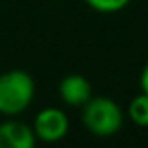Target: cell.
I'll return each instance as SVG.
<instances>
[{
  "label": "cell",
  "mask_w": 148,
  "mask_h": 148,
  "mask_svg": "<svg viewBox=\"0 0 148 148\" xmlns=\"http://www.w3.org/2000/svg\"><path fill=\"white\" fill-rule=\"evenodd\" d=\"M58 96L66 107L81 109L94 96L92 83L81 73H69L58 83Z\"/></svg>",
  "instance_id": "4"
},
{
  "label": "cell",
  "mask_w": 148,
  "mask_h": 148,
  "mask_svg": "<svg viewBox=\"0 0 148 148\" xmlns=\"http://www.w3.org/2000/svg\"><path fill=\"white\" fill-rule=\"evenodd\" d=\"M90 10L98 13H118L131 4V0H83Z\"/></svg>",
  "instance_id": "7"
},
{
  "label": "cell",
  "mask_w": 148,
  "mask_h": 148,
  "mask_svg": "<svg viewBox=\"0 0 148 148\" xmlns=\"http://www.w3.org/2000/svg\"><path fill=\"white\" fill-rule=\"evenodd\" d=\"M34 130L38 143L53 145L60 143L69 133V116L60 107H43L34 116V122L30 124Z\"/></svg>",
  "instance_id": "3"
},
{
  "label": "cell",
  "mask_w": 148,
  "mask_h": 148,
  "mask_svg": "<svg viewBox=\"0 0 148 148\" xmlns=\"http://www.w3.org/2000/svg\"><path fill=\"white\" fill-rule=\"evenodd\" d=\"M126 112L109 96H92L81 107V122L90 135L99 139L114 137L124 126Z\"/></svg>",
  "instance_id": "1"
},
{
  "label": "cell",
  "mask_w": 148,
  "mask_h": 148,
  "mask_svg": "<svg viewBox=\"0 0 148 148\" xmlns=\"http://www.w3.org/2000/svg\"><path fill=\"white\" fill-rule=\"evenodd\" d=\"M36 98L34 77L25 69L0 73V116H19Z\"/></svg>",
  "instance_id": "2"
},
{
  "label": "cell",
  "mask_w": 148,
  "mask_h": 148,
  "mask_svg": "<svg viewBox=\"0 0 148 148\" xmlns=\"http://www.w3.org/2000/svg\"><path fill=\"white\" fill-rule=\"evenodd\" d=\"M126 116L139 127H148V94L139 92L127 103Z\"/></svg>",
  "instance_id": "6"
},
{
  "label": "cell",
  "mask_w": 148,
  "mask_h": 148,
  "mask_svg": "<svg viewBox=\"0 0 148 148\" xmlns=\"http://www.w3.org/2000/svg\"><path fill=\"white\" fill-rule=\"evenodd\" d=\"M139 88H141V92L148 94V62L145 64V68L141 69V75H139Z\"/></svg>",
  "instance_id": "8"
},
{
  "label": "cell",
  "mask_w": 148,
  "mask_h": 148,
  "mask_svg": "<svg viewBox=\"0 0 148 148\" xmlns=\"http://www.w3.org/2000/svg\"><path fill=\"white\" fill-rule=\"evenodd\" d=\"M36 143L30 124L15 118L0 122V148H34Z\"/></svg>",
  "instance_id": "5"
}]
</instances>
